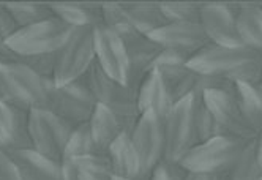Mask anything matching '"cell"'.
I'll list each match as a JSON object with an SVG mask.
<instances>
[{"label": "cell", "mask_w": 262, "mask_h": 180, "mask_svg": "<svg viewBox=\"0 0 262 180\" xmlns=\"http://www.w3.org/2000/svg\"><path fill=\"white\" fill-rule=\"evenodd\" d=\"M0 180H21L19 169L4 149H0Z\"/></svg>", "instance_id": "cell-34"}, {"label": "cell", "mask_w": 262, "mask_h": 180, "mask_svg": "<svg viewBox=\"0 0 262 180\" xmlns=\"http://www.w3.org/2000/svg\"><path fill=\"white\" fill-rule=\"evenodd\" d=\"M10 13L13 14L17 27H29L54 17L52 10L48 4L38 2H7Z\"/></svg>", "instance_id": "cell-26"}, {"label": "cell", "mask_w": 262, "mask_h": 180, "mask_svg": "<svg viewBox=\"0 0 262 180\" xmlns=\"http://www.w3.org/2000/svg\"><path fill=\"white\" fill-rule=\"evenodd\" d=\"M62 180H79V172L74 160L62 161Z\"/></svg>", "instance_id": "cell-36"}, {"label": "cell", "mask_w": 262, "mask_h": 180, "mask_svg": "<svg viewBox=\"0 0 262 180\" xmlns=\"http://www.w3.org/2000/svg\"><path fill=\"white\" fill-rule=\"evenodd\" d=\"M82 81L85 82V85L90 90V94L93 95V98L97 100L98 104H104L107 101L112 88H114V85L117 84L114 79H111L104 73L103 68L98 65L97 60L90 65V68L87 70V73L82 76Z\"/></svg>", "instance_id": "cell-29"}, {"label": "cell", "mask_w": 262, "mask_h": 180, "mask_svg": "<svg viewBox=\"0 0 262 180\" xmlns=\"http://www.w3.org/2000/svg\"><path fill=\"white\" fill-rule=\"evenodd\" d=\"M29 114L30 111L21 109L7 101H0V149L8 153L33 149Z\"/></svg>", "instance_id": "cell-13"}, {"label": "cell", "mask_w": 262, "mask_h": 180, "mask_svg": "<svg viewBox=\"0 0 262 180\" xmlns=\"http://www.w3.org/2000/svg\"><path fill=\"white\" fill-rule=\"evenodd\" d=\"M235 100L243 119L248 123V127L256 134L262 133V97L257 87L245 82H237Z\"/></svg>", "instance_id": "cell-24"}, {"label": "cell", "mask_w": 262, "mask_h": 180, "mask_svg": "<svg viewBox=\"0 0 262 180\" xmlns=\"http://www.w3.org/2000/svg\"><path fill=\"white\" fill-rule=\"evenodd\" d=\"M78 166L79 180H114L107 155H89L74 160Z\"/></svg>", "instance_id": "cell-28"}, {"label": "cell", "mask_w": 262, "mask_h": 180, "mask_svg": "<svg viewBox=\"0 0 262 180\" xmlns=\"http://www.w3.org/2000/svg\"><path fill=\"white\" fill-rule=\"evenodd\" d=\"M228 175H210V174H193L185 172L183 180H226Z\"/></svg>", "instance_id": "cell-37"}, {"label": "cell", "mask_w": 262, "mask_h": 180, "mask_svg": "<svg viewBox=\"0 0 262 180\" xmlns=\"http://www.w3.org/2000/svg\"><path fill=\"white\" fill-rule=\"evenodd\" d=\"M259 180H262V175H260V178H259Z\"/></svg>", "instance_id": "cell-41"}, {"label": "cell", "mask_w": 262, "mask_h": 180, "mask_svg": "<svg viewBox=\"0 0 262 180\" xmlns=\"http://www.w3.org/2000/svg\"><path fill=\"white\" fill-rule=\"evenodd\" d=\"M196 73L237 84L259 85L262 81V56L248 48H221L209 44L188 62Z\"/></svg>", "instance_id": "cell-1"}, {"label": "cell", "mask_w": 262, "mask_h": 180, "mask_svg": "<svg viewBox=\"0 0 262 180\" xmlns=\"http://www.w3.org/2000/svg\"><path fill=\"white\" fill-rule=\"evenodd\" d=\"M97 153H100V152L95 146V141L92 138L89 123H84L76 128H73L70 139L67 142V147H65L63 160H76L81 156L97 155Z\"/></svg>", "instance_id": "cell-27"}, {"label": "cell", "mask_w": 262, "mask_h": 180, "mask_svg": "<svg viewBox=\"0 0 262 180\" xmlns=\"http://www.w3.org/2000/svg\"><path fill=\"white\" fill-rule=\"evenodd\" d=\"M161 10L169 22L201 24L202 4L196 2H161Z\"/></svg>", "instance_id": "cell-30"}, {"label": "cell", "mask_w": 262, "mask_h": 180, "mask_svg": "<svg viewBox=\"0 0 262 180\" xmlns=\"http://www.w3.org/2000/svg\"><path fill=\"white\" fill-rule=\"evenodd\" d=\"M262 171L256 161L254 153V139L247 144L245 150L242 152L240 158L237 160L235 166L228 174L226 180H259Z\"/></svg>", "instance_id": "cell-31"}, {"label": "cell", "mask_w": 262, "mask_h": 180, "mask_svg": "<svg viewBox=\"0 0 262 180\" xmlns=\"http://www.w3.org/2000/svg\"><path fill=\"white\" fill-rule=\"evenodd\" d=\"M48 104L46 109L65 120L73 128L89 123L97 107V100L90 94L89 87L81 79L65 85H55L54 81H48Z\"/></svg>", "instance_id": "cell-5"}, {"label": "cell", "mask_w": 262, "mask_h": 180, "mask_svg": "<svg viewBox=\"0 0 262 180\" xmlns=\"http://www.w3.org/2000/svg\"><path fill=\"white\" fill-rule=\"evenodd\" d=\"M17 30H19V27H17L7 4H0V41L5 43Z\"/></svg>", "instance_id": "cell-33"}, {"label": "cell", "mask_w": 262, "mask_h": 180, "mask_svg": "<svg viewBox=\"0 0 262 180\" xmlns=\"http://www.w3.org/2000/svg\"><path fill=\"white\" fill-rule=\"evenodd\" d=\"M138 104L141 114L150 111L161 120H164L174 106L171 95L157 70H152L138 87Z\"/></svg>", "instance_id": "cell-16"}, {"label": "cell", "mask_w": 262, "mask_h": 180, "mask_svg": "<svg viewBox=\"0 0 262 180\" xmlns=\"http://www.w3.org/2000/svg\"><path fill=\"white\" fill-rule=\"evenodd\" d=\"M254 153H256V161L262 171V133L257 134V138L254 139Z\"/></svg>", "instance_id": "cell-38"}, {"label": "cell", "mask_w": 262, "mask_h": 180, "mask_svg": "<svg viewBox=\"0 0 262 180\" xmlns=\"http://www.w3.org/2000/svg\"><path fill=\"white\" fill-rule=\"evenodd\" d=\"M150 38L157 41L161 48H176L188 52H199L210 41L205 35L201 24H186V22H169L158 29L150 35Z\"/></svg>", "instance_id": "cell-15"}, {"label": "cell", "mask_w": 262, "mask_h": 180, "mask_svg": "<svg viewBox=\"0 0 262 180\" xmlns=\"http://www.w3.org/2000/svg\"><path fill=\"white\" fill-rule=\"evenodd\" d=\"M257 87V90H259V94H260V97H262V82L259 84V85H256Z\"/></svg>", "instance_id": "cell-39"}, {"label": "cell", "mask_w": 262, "mask_h": 180, "mask_svg": "<svg viewBox=\"0 0 262 180\" xmlns=\"http://www.w3.org/2000/svg\"><path fill=\"white\" fill-rule=\"evenodd\" d=\"M89 127L92 131V138L95 141V146L101 155H107V150L114 144V141L122 133H125L116 116L104 104H97L95 111L89 120Z\"/></svg>", "instance_id": "cell-22"}, {"label": "cell", "mask_w": 262, "mask_h": 180, "mask_svg": "<svg viewBox=\"0 0 262 180\" xmlns=\"http://www.w3.org/2000/svg\"><path fill=\"white\" fill-rule=\"evenodd\" d=\"M54 16L70 26L78 27H97L103 24L101 5L103 4H82V2H49Z\"/></svg>", "instance_id": "cell-20"}, {"label": "cell", "mask_w": 262, "mask_h": 180, "mask_svg": "<svg viewBox=\"0 0 262 180\" xmlns=\"http://www.w3.org/2000/svg\"><path fill=\"white\" fill-rule=\"evenodd\" d=\"M201 26L210 44L221 48H243L235 24V7L213 2L202 4Z\"/></svg>", "instance_id": "cell-12"}, {"label": "cell", "mask_w": 262, "mask_h": 180, "mask_svg": "<svg viewBox=\"0 0 262 180\" xmlns=\"http://www.w3.org/2000/svg\"><path fill=\"white\" fill-rule=\"evenodd\" d=\"M183 175H185L183 169L174 165H167L163 161V163L154 171L150 180H183Z\"/></svg>", "instance_id": "cell-35"}, {"label": "cell", "mask_w": 262, "mask_h": 180, "mask_svg": "<svg viewBox=\"0 0 262 180\" xmlns=\"http://www.w3.org/2000/svg\"><path fill=\"white\" fill-rule=\"evenodd\" d=\"M46 85L48 81L24 63H0V101H7L26 111L46 109Z\"/></svg>", "instance_id": "cell-3"}, {"label": "cell", "mask_w": 262, "mask_h": 180, "mask_svg": "<svg viewBox=\"0 0 262 180\" xmlns=\"http://www.w3.org/2000/svg\"><path fill=\"white\" fill-rule=\"evenodd\" d=\"M104 106L109 107V111L116 116V119L122 125L123 131L131 134V131L135 130L136 123L141 119V111L138 104V90L117 82L114 88H112Z\"/></svg>", "instance_id": "cell-18"}, {"label": "cell", "mask_w": 262, "mask_h": 180, "mask_svg": "<svg viewBox=\"0 0 262 180\" xmlns=\"http://www.w3.org/2000/svg\"><path fill=\"white\" fill-rule=\"evenodd\" d=\"M71 32L70 26L54 16L48 21L19 29L5 44L21 57L55 54L65 44Z\"/></svg>", "instance_id": "cell-6"}, {"label": "cell", "mask_w": 262, "mask_h": 180, "mask_svg": "<svg viewBox=\"0 0 262 180\" xmlns=\"http://www.w3.org/2000/svg\"><path fill=\"white\" fill-rule=\"evenodd\" d=\"M191 112H193V123L198 144L213 139L216 136H226L216 123L213 114L210 112L207 103L204 101L202 94H194L191 100Z\"/></svg>", "instance_id": "cell-25"}, {"label": "cell", "mask_w": 262, "mask_h": 180, "mask_svg": "<svg viewBox=\"0 0 262 180\" xmlns=\"http://www.w3.org/2000/svg\"><path fill=\"white\" fill-rule=\"evenodd\" d=\"M122 5L125 8L129 22L133 24V27L139 33L145 35V37H150L154 32L164 27L166 24H169V21L166 19V16L161 10V4L136 2V4H122Z\"/></svg>", "instance_id": "cell-23"}, {"label": "cell", "mask_w": 262, "mask_h": 180, "mask_svg": "<svg viewBox=\"0 0 262 180\" xmlns=\"http://www.w3.org/2000/svg\"><path fill=\"white\" fill-rule=\"evenodd\" d=\"M193 97L176 103L163 120L164 130V163L177 166L180 160L196 144V133L191 112Z\"/></svg>", "instance_id": "cell-7"}, {"label": "cell", "mask_w": 262, "mask_h": 180, "mask_svg": "<svg viewBox=\"0 0 262 180\" xmlns=\"http://www.w3.org/2000/svg\"><path fill=\"white\" fill-rule=\"evenodd\" d=\"M235 24L242 44L262 56V5H235Z\"/></svg>", "instance_id": "cell-21"}, {"label": "cell", "mask_w": 262, "mask_h": 180, "mask_svg": "<svg viewBox=\"0 0 262 180\" xmlns=\"http://www.w3.org/2000/svg\"><path fill=\"white\" fill-rule=\"evenodd\" d=\"M21 180H62V163L49 160L33 149L11 152Z\"/></svg>", "instance_id": "cell-17"}, {"label": "cell", "mask_w": 262, "mask_h": 180, "mask_svg": "<svg viewBox=\"0 0 262 180\" xmlns=\"http://www.w3.org/2000/svg\"><path fill=\"white\" fill-rule=\"evenodd\" d=\"M129 136L141 163L139 180H150L154 171L164 161L163 120L157 114L147 111L141 114L139 122Z\"/></svg>", "instance_id": "cell-9"}, {"label": "cell", "mask_w": 262, "mask_h": 180, "mask_svg": "<svg viewBox=\"0 0 262 180\" xmlns=\"http://www.w3.org/2000/svg\"><path fill=\"white\" fill-rule=\"evenodd\" d=\"M204 101L207 103L210 112L213 114L216 123L226 136H234L245 141H253L257 134L248 127L243 119L235 100V92H224V90H205L202 92Z\"/></svg>", "instance_id": "cell-11"}, {"label": "cell", "mask_w": 262, "mask_h": 180, "mask_svg": "<svg viewBox=\"0 0 262 180\" xmlns=\"http://www.w3.org/2000/svg\"><path fill=\"white\" fill-rule=\"evenodd\" d=\"M107 156L111 161L112 174L116 178L123 180H139L141 178V163L135 150L131 136L122 133L114 144L109 147Z\"/></svg>", "instance_id": "cell-19"}, {"label": "cell", "mask_w": 262, "mask_h": 180, "mask_svg": "<svg viewBox=\"0 0 262 180\" xmlns=\"http://www.w3.org/2000/svg\"><path fill=\"white\" fill-rule=\"evenodd\" d=\"M250 141L234 136H216L199 142L177 165L185 172L228 175Z\"/></svg>", "instance_id": "cell-2"}, {"label": "cell", "mask_w": 262, "mask_h": 180, "mask_svg": "<svg viewBox=\"0 0 262 180\" xmlns=\"http://www.w3.org/2000/svg\"><path fill=\"white\" fill-rule=\"evenodd\" d=\"M29 128L33 150L40 155L62 163L67 142L73 127L48 109H32Z\"/></svg>", "instance_id": "cell-8"}, {"label": "cell", "mask_w": 262, "mask_h": 180, "mask_svg": "<svg viewBox=\"0 0 262 180\" xmlns=\"http://www.w3.org/2000/svg\"><path fill=\"white\" fill-rule=\"evenodd\" d=\"M114 180H123V178H116V177H114Z\"/></svg>", "instance_id": "cell-40"}, {"label": "cell", "mask_w": 262, "mask_h": 180, "mask_svg": "<svg viewBox=\"0 0 262 180\" xmlns=\"http://www.w3.org/2000/svg\"><path fill=\"white\" fill-rule=\"evenodd\" d=\"M97 60L95 30L93 27L73 29L65 44L55 52L54 84L65 85L81 79L90 65Z\"/></svg>", "instance_id": "cell-4"}, {"label": "cell", "mask_w": 262, "mask_h": 180, "mask_svg": "<svg viewBox=\"0 0 262 180\" xmlns=\"http://www.w3.org/2000/svg\"><path fill=\"white\" fill-rule=\"evenodd\" d=\"M125 48H126L128 65H129L128 87L138 90L144 78L154 70V65L163 48L150 37H145L142 33L136 35L135 38H131L128 43H125Z\"/></svg>", "instance_id": "cell-14"}, {"label": "cell", "mask_w": 262, "mask_h": 180, "mask_svg": "<svg viewBox=\"0 0 262 180\" xmlns=\"http://www.w3.org/2000/svg\"><path fill=\"white\" fill-rule=\"evenodd\" d=\"M95 30V54L97 62L104 73L122 85H128L129 65L128 54L119 35L109 27L100 24Z\"/></svg>", "instance_id": "cell-10"}, {"label": "cell", "mask_w": 262, "mask_h": 180, "mask_svg": "<svg viewBox=\"0 0 262 180\" xmlns=\"http://www.w3.org/2000/svg\"><path fill=\"white\" fill-rule=\"evenodd\" d=\"M19 63H24L26 66H29L30 70H33L36 75L41 76L46 81H49V79L54 78V71H55V54H41V56L21 57Z\"/></svg>", "instance_id": "cell-32"}, {"label": "cell", "mask_w": 262, "mask_h": 180, "mask_svg": "<svg viewBox=\"0 0 262 180\" xmlns=\"http://www.w3.org/2000/svg\"><path fill=\"white\" fill-rule=\"evenodd\" d=\"M260 82H262V81H260Z\"/></svg>", "instance_id": "cell-42"}]
</instances>
